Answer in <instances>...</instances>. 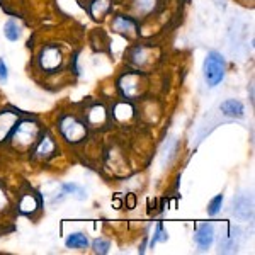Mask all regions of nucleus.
Returning <instances> with one entry per match:
<instances>
[{
    "label": "nucleus",
    "instance_id": "nucleus-1",
    "mask_svg": "<svg viewBox=\"0 0 255 255\" xmlns=\"http://www.w3.org/2000/svg\"><path fill=\"white\" fill-rule=\"evenodd\" d=\"M225 58L218 51H209L206 60H204V80L209 87H216L218 84H221V80L225 79Z\"/></svg>",
    "mask_w": 255,
    "mask_h": 255
},
{
    "label": "nucleus",
    "instance_id": "nucleus-2",
    "mask_svg": "<svg viewBox=\"0 0 255 255\" xmlns=\"http://www.w3.org/2000/svg\"><path fill=\"white\" fill-rule=\"evenodd\" d=\"M60 131L70 143H79L85 138L87 134V128L84 123H80L79 119L72 116H65L60 121Z\"/></svg>",
    "mask_w": 255,
    "mask_h": 255
},
{
    "label": "nucleus",
    "instance_id": "nucleus-3",
    "mask_svg": "<svg viewBox=\"0 0 255 255\" xmlns=\"http://www.w3.org/2000/svg\"><path fill=\"white\" fill-rule=\"evenodd\" d=\"M38 123L34 121H22L20 125L15 128V133H14V145L15 146H29L32 143L36 141V136H38Z\"/></svg>",
    "mask_w": 255,
    "mask_h": 255
},
{
    "label": "nucleus",
    "instance_id": "nucleus-4",
    "mask_svg": "<svg viewBox=\"0 0 255 255\" xmlns=\"http://www.w3.org/2000/svg\"><path fill=\"white\" fill-rule=\"evenodd\" d=\"M61 61H63V58H61V51L56 46L43 48V51H41V55H39L41 68L48 73H51V72H55L56 68H60Z\"/></svg>",
    "mask_w": 255,
    "mask_h": 255
},
{
    "label": "nucleus",
    "instance_id": "nucleus-5",
    "mask_svg": "<svg viewBox=\"0 0 255 255\" xmlns=\"http://www.w3.org/2000/svg\"><path fill=\"white\" fill-rule=\"evenodd\" d=\"M194 240L197 247H199V250H208L213 245V240H215V228H213V225L209 223L201 225L199 230L196 232Z\"/></svg>",
    "mask_w": 255,
    "mask_h": 255
},
{
    "label": "nucleus",
    "instance_id": "nucleus-6",
    "mask_svg": "<svg viewBox=\"0 0 255 255\" xmlns=\"http://www.w3.org/2000/svg\"><path fill=\"white\" fill-rule=\"evenodd\" d=\"M233 215L240 218V220L252 218V199L249 196H238L233 201Z\"/></svg>",
    "mask_w": 255,
    "mask_h": 255
},
{
    "label": "nucleus",
    "instance_id": "nucleus-7",
    "mask_svg": "<svg viewBox=\"0 0 255 255\" xmlns=\"http://www.w3.org/2000/svg\"><path fill=\"white\" fill-rule=\"evenodd\" d=\"M17 123V114L12 111H3L0 113V141L7 138V134L12 131V128Z\"/></svg>",
    "mask_w": 255,
    "mask_h": 255
},
{
    "label": "nucleus",
    "instance_id": "nucleus-8",
    "mask_svg": "<svg viewBox=\"0 0 255 255\" xmlns=\"http://www.w3.org/2000/svg\"><path fill=\"white\" fill-rule=\"evenodd\" d=\"M220 109L223 111L226 116L232 118H244L245 114V108L240 101H235V99H230V101H225L223 104L220 106Z\"/></svg>",
    "mask_w": 255,
    "mask_h": 255
},
{
    "label": "nucleus",
    "instance_id": "nucleus-9",
    "mask_svg": "<svg viewBox=\"0 0 255 255\" xmlns=\"http://www.w3.org/2000/svg\"><path fill=\"white\" fill-rule=\"evenodd\" d=\"M39 208V199L34 194H24L19 201V211L22 215L31 216Z\"/></svg>",
    "mask_w": 255,
    "mask_h": 255
},
{
    "label": "nucleus",
    "instance_id": "nucleus-10",
    "mask_svg": "<svg viewBox=\"0 0 255 255\" xmlns=\"http://www.w3.org/2000/svg\"><path fill=\"white\" fill-rule=\"evenodd\" d=\"M55 148H56V145L51 139V136H49V134H44L43 139L39 141L38 148H36V157L46 158V157H49V155L55 153Z\"/></svg>",
    "mask_w": 255,
    "mask_h": 255
},
{
    "label": "nucleus",
    "instance_id": "nucleus-11",
    "mask_svg": "<svg viewBox=\"0 0 255 255\" xmlns=\"http://www.w3.org/2000/svg\"><path fill=\"white\" fill-rule=\"evenodd\" d=\"M113 27L118 32H133L136 31V22L131 17H126V15H118L113 22Z\"/></svg>",
    "mask_w": 255,
    "mask_h": 255
},
{
    "label": "nucleus",
    "instance_id": "nucleus-12",
    "mask_svg": "<svg viewBox=\"0 0 255 255\" xmlns=\"http://www.w3.org/2000/svg\"><path fill=\"white\" fill-rule=\"evenodd\" d=\"M111 10V0H94L90 3V12L96 19L104 17L106 14Z\"/></svg>",
    "mask_w": 255,
    "mask_h": 255
},
{
    "label": "nucleus",
    "instance_id": "nucleus-13",
    "mask_svg": "<svg viewBox=\"0 0 255 255\" xmlns=\"http://www.w3.org/2000/svg\"><path fill=\"white\" fill-rule=\"evenodd\" d=\"M67 247L68 249H87V245H89V240H87V237L84 235V233H72L68 238H67Z\"/></svg>",
    "mask_w": 255,
    "mask_h": 255
},
{
    "label": "nucleus",
    "instance_id": "nucleus-14",
    "mask_svg": "<svg viewBox=\"0 0 255 255\" xmlns=\"http://www.w3.org/2000/svg\"><path fill=\"white\" fill-rule=\"evenodd\" d=\"M3 36L9 41H17L20 38V27L17 26V22L7 20L5 26H3Z\"/></svg>",
    "mask_w": 255,
    "mask_h": 255
},
{
    "label": "nucleus",
    "instance_id": "nucleus-15",
    "mask_svg": "<svg viewBox=\"0 0 255 255\" xmlns=\"http://www.w3.org/2000/svg\"><path fill=\"white\" fill-rule=\"evenodd\" d=\"M157 5V0H134V9L139 15H148Z\"/></svg>",
    "mask_w": 255,
    "mask_h": 255
},
{
    "label": "nucleus",
    "instance_id": "nucleus-16",
    "mask_svg": "<svg viewBox=\"0 0 255 255\" xmlns=\"http://www.w3.org/2000/svg\"><path fill=\"white\" fill-rule=\"evenodd\" d=\"M61 189H63L65 194H72L73 197H77V199H85L87 197V192H85L84 187L77 186V184H65V186H61Z\"/></svg>",
    "mask_w": 255,
    "mask_h": 255
},
{
    "label": "nucleus",
    "instance_id": "nucleus-17",
    "mask_svg": "<svg viewBox=\"0 0 255 255\" xmlns=\"http://www.w3.org/2000/svg\"><path fill=\"white\" fill-rule=\"evenodd\" d=\"M104 118H106V113L102 106H96V108L89 113V121L92 123V125H97V119L99 121H104Z\"/></svg>",
    "mask_w": 255,
    "mask_h": 255
},
{
    "label": "nucleus",
    "instance_id": "nucleus-18",
    "mask_svg": "<svg viewBox=\"0 0 255 255\" xmlns=\"http://www.w3.org/2000/svg\"><path fill=\"white\" fill-rule=\"evenodd\" d=\"M221 204H223V194L216 196L215 199L211 201V204H209V209H208L209 216H215V215H218V211H220V209H221Z\"/></svg>",
    "mask_w": 255,
    "mask_h": 255
},
{
    "label": "nucleus",
    "instance_id": "nucleus-19",
    "mask_svg": "<svg viewBox=\"0 0 255 255\" xmlns=\"http://www.w3.org/2000/svg\"><path fill=\"white\" fill-rule=\"evenodd\" d=\"M167 238H168L167 232H163L162 225H158V226H157V232H155V237L151 238V242H150V247H151V249H153V247L157 245L158 242H165Z\"/></svg>",
    "mask_w": 255,
    "mask_h": 255
},
{
    "label": "nucleus",
    "instance_id": "nucleus-20",
    "mask_svg": "<svg viewBox=\"0 0 255 255\" xmlns=\"http://www.w3.org/2000/svg\"><path fill=\"white\" fill-rule=\"evenodd\" d=\"M111 249L109 242L108 240H102V238H99V240L94 242V252L96 254H108Z\"/></svg>",
    "mask_w": 255,
    "mask_h": 255
},
{
    "label": "nucleus",
    "instance_id": "nucleus-21",
    "mask_svg": "<svg viewBox=\"0 0 255 255\" xmlns=\"http://www.w3.org/2000/svg\"><path fill=\"white\" fill-rule=\"evenodd\" d=\"M174 150H175V139H174V138H170V139L167 141V145H165V150H163V158H162V162H165V160L168 162L172 155H174V153H172Z\"/></svg>",
    "mask_w": 255,
    "mask_h": 255
},
{
    "label": "nucleus",
    "instance_id": "nucleus-22",
    "mask_svg": "<svg viewBox=\"0 0 255 255\" xmlns=\"http://www.w3.org/2000/svg\"><path fill=\"white\" fill-rule=\"evenodd\" d=\"M9 79V72H7V65L3 63V60L0 58V82H7Z\"/></svg>",
    "mask_w": 255,
    "mask_h": 255
},
{
    "label": "nucleus",
    "instance_id": "nucleus-23",
    "mask_svg": "<svg viewBox=\"0 0 255 255\" xmlns=\"http://www.w3.org/2000/svg\"><path fill=\"white\" fill-rule=\"evenodd\" d=\"M126 203H128V208L133 209V208H134V204H136V199H134V194H128Z\"/></svg>",
    "mask_w": 255,
    "mask_h": 255
},
{
    "label": "nucleus",
    "instance_id": "nucleus-24",
    "mask_svg": "<svg viewBox=\"0 0 255 255\" xmlns=\"http://www.w3.org/2000/svg\"><path fill=\"white\" fill-rule=\"evenodd\" d=\"M5 204H7V201H5V196H3L2 189H0V209H2V208H5Z\"/></svg>",
    "mask_w": 255,
    "mask_h": 255
},
{
    "label": "nucleus",
    "instance_id": "nucleus-25",
    "mask_svg": "<svg viewBox=\"0 0 255 255\" xmlns=\"http://www.w3.org/2000/svg\"><path fill=\"white\" fill-rule=\"evenodd\" d=\"M215 2H216V5H218V7H221V9L225 7V0H215Z\"/></svg>",
    "mask_w": 255,
    "mask_h": 255
},
{
    "label": "nucleus",
    "instance_id": "nucleus-26",
    "mask_svg": "<svg viewBox=\"0 0 255 255\" xmlns=\"http://www.w3.org/2000/svg\"><path fill=\"white\" fill-rule=\"evenodd\" d=\"M114 206H116V209L121 208V201H119V199H114Z\"/></svg>",
    "mask_w": 255,
    "mask_h": 255
}]
</instances>
